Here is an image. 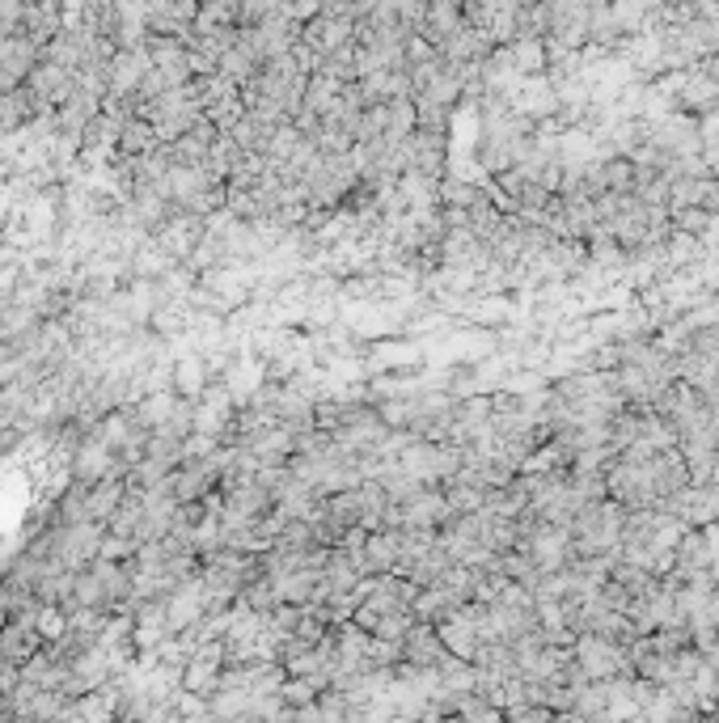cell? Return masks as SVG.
Listing matches in <instances>:
<instances>
[{
    "label": "cell",
    "instance_id": "7a4b0ae2",
    "mask_svg": "<svg viewBox=\"0 0 719 723\" xmlns=\"http://www.w3.org/2000/svg\"><path fill=\"white\" fill-rule=\"evenodd\" d=\"M660 512H673V516H681L690 530H707L711 521H719V491L711 482H690V486H681L677 495H669Z\"/></svg>",
    "mask_w": 719,
    "mask_h": 723
},
{
    "label": "cell",
    "instance_id": "6da1fadb",
    "mask_svg": "<svg viewBox=\"0 0 719 723\" xmlns=\"http://www.w3.org/2000/svg\"><path fill=\"white\" fill-rule=\"evenodd\" d=\"M575 664L584 669L588 681H614V677H635L631 669V643H618L597 630H580L572 643Z\"/></svg>",
    "mask_w": 719,
    "mask_h": 723
},
{
    "label": "cell",
    "instance_id": "3957f363",
    "mask_svg": "<svg viewBox=\"0 0 719 723\" xmlns=\"http://www.w3.org/2000/svg\"><path fill=\"white\" fill-rule=\"evenodd\" d=\"M233 419H238V410H233V394H229L225 386H216V381H208V389L195 398V432L225 440L229 428H233Z\"/></svg>",
    "mask_w": 719,
    "mask_h": 723
},
{
    "label": "cell",
    "instance_id": "277c9868",
    "mask_svg": "<svg viewBox=\"0 0 719 723\" xmlns=\"http://www.w3.org/2000/svg\"><path fill=\"white\" fill-rule=\"evenodd\" d=\"M445 656H449V648H445L436 622H419L415 618V627L403 635V664L407 669H440Z\"/></svg>",
    "mask_w": 719,
    "mask_h": 723
},
{
    "label": "cell",
    "instance_id": "8992f818",
    "mask_svg": "<svg viewBox=\"0 0 719 723\" xmlns=\"http://www.w3.org/2000/svg\"><path fill=\"white\" fill-rule=\"evenodd\" d=\"M711 440L719 444V398L711 402Z\"/></svg>",
    "mask_w": 719,
    "mask_h": 723
},
{
    "label": "cell",
    "instance_id": "5b68a950",
    "mask_svg": "<svg viewBox=\"0 0 719 723\" xmlns=\"http://www.w3.org/2000/svg\"><path fill=\"white\" fill-rule=\"evenodd\" d=\"M174 389L183 398H199L208 389V364L204 356H191V360H174Z\"/></svg>",
    "mask_w": 719,
    "mask_h": 723
}]
</instances>
